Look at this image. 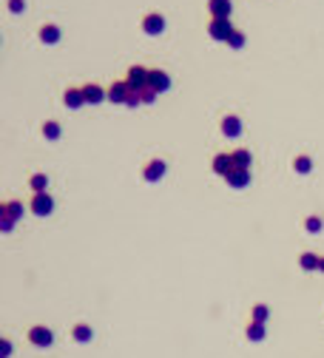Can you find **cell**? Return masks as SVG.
<instances>
[{
  "mask_svg": "<svg viewBox=\"0 0 324 358\" xmlns=\"http://www.w3.org/2000/svg\"><path fill=\"white\" fill-rule=\"evenodd\" d=\"M60 134H63L60 122H54V119L43 122V137H46V139H60Z\"/></svg>",
  "mask_w": 324,
  "mask_h": 358,
  "instance_id": "cell-22",
  "label": "cell"
},
{
  "mask_svg": "<svg viewBox=\"0 0 324 358\" xmlns=\"http://www.w3.org/2000/svg\"><path fill=\"white\" fill-rule=\"evenodd\" d=\"M23 216V202H17V199H12V202H3L0 205V219H20Z\"/></svg>",
  "mask_w": 324,
  "mask_h": 358,
  "instance_id": "cell-13",
  "label": "cell"
},
{
  "mask_svg": "<svg viewBox=\"0 0 324 358\" xmlns=\"http://www.w3.org/2000/svg\"><path fill=\"white\" fill-rule=\"evenodd\" d=\"M82 97H85L88 105H100V102L108 99V91H105L102 85H97V82H85V85H82Z\"/></svg>",
  "mask_w": 324,
  "mask_h": 358,
  "instance_id": "cell-7",
  "label": "cell"
},
{
  "mask_svg": "<svg viewBox=\"0 0 324 358\" xmlns=\"http://www.w3.org/2000/svg\"><path fill=\"white\" fill-rule=\"evenodd\" d=\"M148 74H151V68H142V65H131L128 74H125V82H128L131 91H140V88H145V85H148Z\"/></svg>",
  "mask_w": 324,
  "mask_h": 358,
  "instance_id": "cell-2",
  "label": "cell"
},
{
  "mask_svg": "<svg viewBox=\"0 0 324 358\" xmlns=\"http://www.w3.org/2000/svg\"><path fill=\"white\" fill-rule=\"evenodd\" d=\"M222 134L230 137V139H233V137H239V134H242V119H239L236 114H227L225 119H222Z\"/></svg>",
  "mask_w": 324,
  "mask_h": 358,
  "instance_id": "cell-14",
  "label": "cell"
},
{
  "mask_svg": "<svg viewBox=\"0 0 324 358\" xmlns=\"http://www.w3.org/2000/svg\"><path fill=\"white\" fill-rule=\"evenodd\" d=\"M233 162H236V168H244V171H250V162H253V157H250V151H247V148H236V151H233Z\"/></svg>",
  "mask_w": 324,
  "mask_h": 358,
  "instance_id": "cell-18",
  "label": "cell"
},
{
  "mask_svg": "<svg viewBox=\"0 0 324 358\" xmlns=\"http://www.w3.org/2000/svg\"><path fill=\"white\" fill-rule=\"evenodd\" d=\"M63 102H65V108H71V111H77V108H82V105H85V97H82V88H65V94H63Z\"/></svg>",
  "mask_w": 324,
  "mask_h": 358,
  "instance_id": "cell-12",
  "label": "cell"
},
{
  "mask_svg": "<svg viewBox=\"0 0 324 358\" xmlns=\"http://www.w3.org/2000/svg\"><path fill=\"white\" fill-rule=\"evenodd\" d=\"M162 177H165V162H162V159H151V162L142 168V179H145V182H160Z\"/></svg>",
  "mask_w": 324,
  "mask_h": 358,
  "instance_id": "cell-11",
  "label": "cell"
},
{
  "mask_svg": "<svg viewBox=\"0 0 324 358\" xmlns=\"http://www.w3.org/2000/svg\"><path fill=\"white\" fill-rule=\"evenodd\" d=\"M211 168H213V174H219L222 179H227L233 171H236V162H233V154H227V151H222V154H216L213 157V162H211Z\"/></svg>",
  "mask_w": 324,
  "mask_h": 358,
  "instance_id": "cell-1",
  "label": "cell"
},
{
  "mask_svg": "<svg viewBox=\"0 0 324 358\" xmlns=\"http://www.w3.org/2000/svg\"><path fill=\"white\" fill-rule=\"evenodd\" d=\"M208 12H211V20H230L233 3L230 0H208Z\"/></svg>",
  "mask_w": 324,
  "mask_h": 358,
  "instance_id": "cell-9",
  "label": "cell"
},
{
  "mask_svg": "<svg viewBox=\"0 0 324 358\" xmlns=\"http://www.w3.org/2000/svg\"><path fill=\"white\" fill-rule=\"evenodd\" d=\"M227 46H230V49H242V46H244V32H239V29H236V32L230 34Z\"/></svg>",
  "mask_w": 324,
  "mask_h": 358,
  "instance_id": "cell-27",
  "label": "cell"
},
{
  "mask_svg": "<svg viewBox=\"0 0 324 358\" xmlns=\"http://www.w3.org/2000/svg\"><path fill=\"white\" fill-rule=\"evenodd\" d=\"M293 168H296V174H310L313 171V159H310L307 154H299L293 159Z\"/></svg>",
  "mask_w": 324,
  "mask_h": 358,
  "instance_id": "cell-21",
  "label": "cell"
},
{
  "mask_svg": "<svg viewBox=\"0 0 324 358\" xmlns=\"http://www.w3.org/2000/svg\"><path fill=\"white\" fill-rule=\"evenodd\" d=\"M319 261H322V256H316V253H302L299 256V264H302V270H319Z\"/></svg>",
  "mask_w": 324,
  "mask_h": 358,
  "instance_id": "cell-20",
  "label": "cell"
},
{
  "mask_svg": "<svg viewBox=\"0 0 324 358\" xmlns=\"http://www.w3.org/2000/svg\"><path fill=\"white\" fill-rule=\"evenodd\" d=\"M40 40H43L46 46H54V43H60V29H57L54 23H46V26H40Z\"/></svg>",
  "mask_w": 324,
  "mask_h": 358,
  "instance_id": "cell-16",
  "label": "cell"
},
{
  "mask_svg": "<svg viewBox=\"0 0 324 358\" xmlns=\"http://www.w3.org/2000/svg\"><path fill=\"white\" fill-rule=\"evenodd\" d=\"M319 270H322V273H324V256H322V261H319Z\"/></svg>",
  "mask_w": 324,
  "mask_h": 358,
  "instance_id": "cell-32",
  "label": "cell"
},
{
  "mask_svg": "<svg viewBox=\"0 0 324 358\" xmlns=\"http://www.w3.org/2000/svg\"><path fill=\"white\" fill-rule=\"evenodd\" d=\"M71 336H74V341H80V344H88L91 338H94V330L88 324H77L74 330H71Z\"/></svg>",
  "mask_w": 324,
  "mask_h": 358,
  "instance_id": "cell-19",
  "label": "cell"
},
{
  "mask_svg": "<svg viewBox=\"0 0 324 358\" xmlns=\"http://www.w3.org/2000/svg\"><path fill=\"white\" fill-rule=\"evenodd\" d=\"M6 6H9V12H15V15H20V12H26V0H9Z\"/></svg>",
  "mask_w": 324,
  "mask_h": 358,
  "instance_id": "cell-28",
  "label": "cell"
},
{
  "mask_svg": "<svg viewBox=\"0 0 324 358\" xmlns=\"http://www.w3.org/2000/svg\"><path fill=\"white\" fill-rule=\"evenodd\" d=\"M322 228H324L322 216H307V219H304V230H307V233H322Z\"/></svg>",
  "mask_w": 324,
  "mask_h": 358,
  "instance_id": "cell-24",
  "label": "cell"
},
{
  "mask_svg": "<svg viewBox=\"0 0 324 358\" xmlns=\"http://www.w3.org/2000/svg\"><path fill=\"white\" fill-rule=\"evenodd\" d=\"M9 356H12V341L3 338V358H9Z\"/></svg>",
  "mask_w": 324,
  "mask_h": 358,
  "instance_id": "cell-30",
  "label": "cell"
},
{
  "mask_svg": "<svg viewBox=\"0 0 324 358\" xmlns=\"http://www.w3.org/2000/svg\"><path fill=\"white\" fill-rule=\"evenodd\" d=\"M142 32L151 34V37H160V34L165 32V17H162L160 12H148V15L142 17Z\"/></svg>",
  "mask_w": 324,
  "mask_h": 358,
  "instance_id": "cell-4",
  "label": "cell"
},
{
  "mask_svg": "<svg viewBox=\"0 0 324 358\" xmlns=\"http://www.w3.org/2000/svg\"><path fill=\"white\" fill-rule=\"evenodd\" d=\"M247 338H250V341H262V338H264V324L250 321V324H247Z\"/></svg>",
  "mask_w": 324,
  "mask_h": 358,
  "instance_id": "cell-23",
  "label": "cell"
},
{
  "mask_svg": "<svg viewBox=\"0 0 324 358\" xmlns=\"http://www.w3.org/2000/svg\"><path fill=\"white\" fill-rule=\"evenodd\" d=\"M267 316H270V310H267V304H256V307H253V321H259V324H264V321H267Z\"/></svg>",
  "mask_w": 324,
  "mask_h": 358,
  "instance_id": "cell-26",
  "label": "cell"
},
{
  "mask_svg": "<svg viewBox=\"0 0 324 358\" xmlns=\"http://www.w3.org/2000/svg\"><path fill=\"white\" fill-rule=\"evenodd\" d=\"M29 208H32L34 216H49L54 211V199H51V194H34Z\"/></svg>",
  "mask_w": 324,
  "mask_h": 358,
  "instance_id": "cell-5",
  "label": "cell"
},
{
  "mask_svg": "<svg viewBox=\"0 0 324 358\" xmlns=\"http://www.w3.org/2000/svg\"><path fill=\"white\" fill-rule=\"evenodd\" d=\"M125 105H128V108H137V105H142V102H140V94H137V91H131V94H128V102H125Z\"/></svg>",
  "mask_w": 324,
  "mask_h": 358,
  "instance_id": "cell-29",
  "label": "cell"
},
{
  "mask_svg": "<svg viewBox=\"0 0 324 358\" xmlns=\"http://www.w3.org/2000/svg\"><path fill=\"white\" fill-rule=\"evenodd\" d=\"M225 182L230 185V188H247V185H250V171H244V168H236V171H233V174H230Z\"/></svg>",
  "mask_w": 324,
  "mask_h": 358,
  "instance_id": "cell-15",
  "label": "cell"
},
{
  "mask_svg": "<svg viewBox=\"0 0 324 358\" xmlns=\"http://www.w3.org/2000/svg\"><path fill=\"white\" fill-rule=\"evenodd\" d=\"M148 85H151L157 94H165V91L171 88V77H168V71H162V68H151V74H148Z\"/></svg>",
  "mask_w": 324,
  "mask_h": 358,
  "instance_id": "cell-8",
  "label": "cell"
},
{
  "mask_svg": "<svg viewBox=\"0 0 324 358\" xmlns=\"http://www.w3.org/2000/svg\"><path fill=\"white\" fill-rule=\"evenodd\" d=\"M233 32H236V29L230 26V20H211V23H208V34H211V40H219V43H227Z\"/></svg>",
  "mask_w": 324,
  "mask_h": 358,
  "instance_id": "cell-3",
  "label": "cell"
},
{
  "mask_svg": "<svg viewBox=\"0 0 324 358\" xmlns=\"http://www.w3.org/2000/svg\"><path fill=\"white\" fill-rule=\"evenodd\" d=\"M137 94H140V102H142V105H148V102H154V99L160 97V94H157V91H154L151 85H145V88H140Z\"/></svg>",
  "mask_w": 324,
  "mask_h": 358,
  "instance_id": "cell-25",
  "label": "cell"
},
{
  "mask_svg": "<svg viewBox=\"0 0 324 358\" xmlns=\"http://www.w3.org/2000/svg\"><path fill=\"white\" fill-rule=\"evenodd\" d=\"M29 188H32L34 194H46V188H49V177L43 174V171H37L29 177Z\"/></svg>",
  "mask_w": 324,
  "mask_h": 358,
  "instance_id": "cell-17",
  "label": "cell"
},
{
  "mask_svg": "<svg viewBox=\"0 0 324 358\" xmlns=\"http://www.w3.org/2000/svg\"><path fill=\"white\" fill-rule=\"evenodd\" d=\"M29 341H32L34 347H49V344L54 341V336H51V330H49V327L34 324L32 330H29Z\"/></svg>",
  "mask_w": 324,
  "mask_h": 358,
  "instance_id": "cell-10",
  "label": "cell"
},
{
  "mask_svg": "<svg viewBox=\"0 0 324 358\" xmlns=\"http://www.w3.org/2000/svg\"><path fill=\"white\" fill-rule=\"evenodd\" d=\"M0 228H3L6 233H9V230L15 228V222H12V219H3V222H0Z\"/></svg>",
  "mask_w": 324,
  "mask_h": 358,
  "instance_id": "cell-31",
  "label": "cell"
},
{
  "mask_svg": "<svg viewBox=\"0 0 324 358\" xmlns=\"http://www.w3.org/2000/svg\"><path fill=\"white\" fill-rule=\"evenodd\" d=\"M105 91H108V102H117V105H125V102H128V94H131V88H128L125 80L111 82Z\"/></svg>",
  "mask_w": 324,
  "mask_h": 358,
  "instance_id": "cell-6",
  "label": "cell"
}]
</instances>
